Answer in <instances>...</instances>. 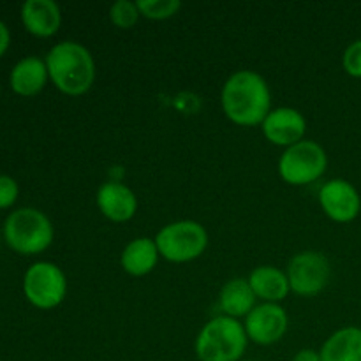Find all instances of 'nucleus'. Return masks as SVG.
<instances>
[{
  "label": "nucleus",
  "instance_id": "nucleus-1",
  "mask_svg": "<svg viewBox=\"0 0 361 361\" xmlns=\"http://www.w3.org/2000/svg\"><path fill=\"white\" fill-rule=\"evenodd\" d=\"M221 102L226 116L242 127L261 126L271 111V95L267 80L254 71L231 74L222 87Z\"/></svg>",
  "mask_w": 361,
  "mask_h": 361
},
{
  "label": "nucleus",
  "instance_id": "nucleus-2",
  "mask_svg": "<svg viewBox=\"0 0 361 361\" xmlns=\"http://www.w3.org/2000/svg\"><path fill=\"white\" fill-rule=\"evenodd\" d=\"M46 67L55 87L71 97L87 94L95 81L94 56L80 42L62 41L53 46Z\"/></svg>",
  "mask_w": 361,
  "mask_h": 361
},
{
  "label": "nucleus",
  "instance_id": "nucleus-3",
  "mask_svg": "<svg viewBox=\"0 0 361 361\" xmlns=\"http://www.w3.org/2000/svg\"><path fill=\"white\" fill-rule=\"evenodd\" d=\"M243 324L229 316H219L201 328L196 338V356L200 361H238L247 349Z\"/></svg>",
  "mask_w": 361,
  "mask_h": 361
},
{
  "label": "nucleus",
  "instance_id": "nucleus-4",
  "mask_svg": "<svg viewBox=\"0 0 361 361\" xmlns=\"http://www.w3.org/2000/svg\"><path fill=\"white\" fill-rule=\"evenodd\" d=\"M4 240L14 252L21 256H35L51 245V221L37 208H20L9 214L4 222Z\"/></svg>",
  "mask_w": 361,
  "mask_h": 361
},
{
  "label": "nucleus",
  "instance_id": "nucleus-5",
  "mask_svg": "<svg viewBox=\"0 0 361 361\" xmlns=\"http://www.w3.org/2000/svg\"><path fill=\"white\" fill-rule=\"evenodd\" d=\"M155 245L164 259L171 263H189L204 252L208 233L196 221L171 222L157 233Z\"/></svg>",
  "mask_w": 361,
  "mask_h": 361
},
{
  "label": "nucleus",
  "instance_id": "nucleus-6",
  "mask_svg": "<svg viewBox=\"0 0 361 361\" xmlns=\"http://www.w3.org/2000/svg\"><path fill=\"white\" fill-rule=\"evenodd\" d=\"M328 157L319 143L303 140L293 147L286 148L279 161V173L289 185H307L324 175Z\"/></svg>",
  "mask_w": 361,
  "mask_h": 361
},
{
  "label": "nucleus",
  "instance_id": "nucleus-7",
  "mask_svg": "<svg viewBox=\"0 0 361 361\" xmlns=\"http://www.w3.org/2000/svg\"><path fill=\"white\" fill-rule=\"evenodd\" d=\"M23 293L28 302L41 310L59 307L67 295L63 271L48 261L34 263L23 277Z\"/></svg>",
  "mask_w": 361,
  "mask_h": 361
},
{
  "label": "nucleus",
  "instance_id": "nucleus-8",
  "mask_svg": "<svg viewBox=\"0 0 361 361\" xmlns=\"http://www.w3.org/2000/svg\"><path fill=\"white\" fill-rule=\"evenodd\" d=\"M288 281L293 293L310 298L323 291L331 277V267L326 256L316 250L300 252L289 261Z\"/></svg>",
  "mask_w": 361,
  "mask_h": 361
},
{
  "label": "nucleus",
  "instance_id": "nucleus-9",
  "mask_svg": "<svg viewBox=\"0 0 361 361\" xmlns=\"http://www.w3.org/2000/svg\"><path fill=\"white\" fill-rule=\"evenodd\" d=\"M319 204L331 221L345 224L355 221L360 215L361 197L353 183H349L348 180L335 178L321 187Z\"/></svg>",
  "mask_w": 361,
  "mask_h": 361
},
{
  "label": "nucleus",
  "instance_id": "nucleus-10",
  "mask_svg": "<svg viewBox=\"0 0 361 361\" xmlns=\"http://www.w3.org/2000/svg\"><path fill=\"white\" fill-rule=\"evenodd\" d=\"M247 337L259 345H271L284 337L288 330V314L277 303H264L254 307L247 316L245 324Z\"/></svg>",
  "mask_w": 361,
  "mask_h": 361
},
{
  "label": "nucleus",
  "instance_id": "nucleus-11",
  "mask_svg": "<svg viewBox=\"0 0 361 361\" xmlns=\"http://www.w3.org/2000/svg\"><path fill=\"white\" fill-rule=\"evenodd\" d=\"M261 129L270 143L289 148L303 141L307 122L298 109L277 108L268 113L264 122L261 123Z\"/></svg>",
  "mask_w": 361,
  "mask_h": 361
},
{
  "label": "nucleus",
  "instance_id": "nucleus-12",
  "mask_svg": "<svg viewBox=\"0 0 361 361\" xmlns=\"http://www.w3.org/2000/svg\"><path fill=\"white\" fill-rule=\"evenodd\" d=\"M20 16L25 30L35 37H51L62 23L60 7L53 0H27Z\"/></svg>",
  "mask_w": 361,
  "mask_h": 361
},
{
  "label": "nucleus",
  "instance_id": "nucleus-13",
  "mask_svg": "<svg viewBox=\"0 0 361 361\" xmlns=\"http://www.w3.org/2000/svg\"><path fill=\"white\" fill-rule=\"evenodd\" d=\"M97 207L109 221L127 222L136 214L137 200L123 183L108 182L97 190Z\"/></svg>",
  "mask_w": 361,
  "mask_h": 361
},
{
  "label": "nucleus",
  "instance_id": "nucleus-14",
  "mask_svg": "<svg viewBox=\"0 0 361 361\" xmlns=\"http://www.w3.org/2000/svg\"><path fill=\"white\" fill-rule=\"evenodd\" d=\"M49 80L46 60L39 56H25L11 71V88L21 97H34Z\"/></svg>",
  "mask_w": 361,
  "mask_h": 361
},
{
  "label": "nucleus",
  "instance_id": "nucleus-15",
  "mask_svg": "<svg viewBox=\"0 0 361 361\" xmlns=\"http://www.w3.org/2000/svg\"><path fill=\"white\" fill-rule=\"evenodd\" d=\"M249 284L256 298L264 300L267 303L281 302L291 291L288 275L275 267H257L250 274Z\"/></svg>",
  "mask_w": 361,
  "mask_h": 361
},
{
  "label": "nucleus",
  "instance_id": "nucleus-16",
  "mask_svg": "<svg viewBox=\"0 0 361 361\" xmlns=\"http://www.w3.org/2000/svg\"><path fill=\"white\" fill-rule=\"evenodd\" d=\"M159 249L155 240L152 238H136L123 249L120 264L123 270L133 277H143L155 268L159 261Z\"/></svg>",
  "mask_w": 361,
  "mask_h": 361
},
{
  "label": "nucleus",
  "instance_id": "nucleus-17",
  "mask_svg": "<svg viewBox=\"0 0 361 361\" xmlns=\"http://www.w3.org/2000/svg\"><path fill=\"white\" fill-rule=\"evenodd\" d=\"M319 355L323 361H361V328L337 330L324 342Z\"/></svg>",
  "mask_w": 361,
  "mask_h": 361
},
{
  "label": "nucleus",
  "instance_id": "nucleus-18",
  "mask_svg": "<svg viewBox=\"0 0 361 361\" xmlns=\"http://www.w3.org/2000/svg\"><path fill=\"white\" fill-rule=\"evenodd\" d=\"M254 303H256V295L245 279H233L222 288L221 309L233 319L249 316L254 310Z\"/></svg>",
  "mask_w": 361,
  "mask_h": 361
},
{
  "label": "nucleus",
  "instance_id": "nucleus-19",
  "mask_svg": "<svg viewBox=\"0 0 361 361\" xmlns=\"http://www.w3.org/2000/svg\"><path fill=\"white\" fill-rule=\"evenodd\" d=\"M136 4L141 16L155 21L168 20L182 9L180 0H137Z\"/></svg>",
  "mask_w": 361,
  "mask_h": 361
},
{
  "label": "nucleus",
  "instance_id": "nucleus-20",
  "mask_svg": "<svg viewBox=\"0 0 361 361\" xmlns=\"http://www.w3.org/2000/svg\"><path fill=\"white\" fill-rule=\"evenodd\" d=\"M141 13L137 9L136 2H130V0H118L111 6L109 9V20L115 27L118 28H133L134 25L140 20Z\"/></svg>",
  "mask_w": 361,
  "mask_h": 361
},
{
  "label": "nucleus",
  "instance_id": "nucleus-21",
  "mask_svg": "<svg viewBox=\"0 0 361 361\" xmlns=\"http://www.w3.org/2000/svg\"><path fill=\"white\" fill-rule=\"evenodd\" d=\"M342 66L344 71L353 78L361 80V39L351 42L342 55Z\"/></svg>",
  "mask_w": 361,
  "mask_h": 361
},
{
  "label": "nucleus",
  "instance_id": "nucleus-22",
  "mask_svg": "<svg viewBox=\"0 0 361 361\" xmlns=\"http://www.w3.org/2000/svg\"><path fill=\"white\" fill-rule=\"evenodd\" d=\"M18 194H20V187L13 176L0 175V210L9 208L16 203Z\"/></svg>",
  "mask_w": 361,
  "mask_h": 361
},
{
  "label": "nucleus",
  "instance_id": "nucleus-23",
  "mask_svg": "<svg viewBox=\"0 0 361 361\" xmlns=\"http://www.w3.org/2000/svg\"><path fill=\"white\" fill-rule=\"evenodd\" d=\"M11 44V34H9V28L4 21H0V59L4 56V53L9 49Z\"/></svg>",
  "mask_w": 361,
  "mask_h": 361
},
{
  "label": "nucleus",
  "instance_id": "nucleus-24",
  "mask_svg": "<svg viewBox=\"0 0 361 361\" xmlns=\"http://www.w3.org/2000/svg\"><path fill=\"white\" fill-rule=\"evenodd\" d=\"M293 361H323L321 360V355L314 349H302V351L296 353V356Z\"/></svg>",
  "mask_w": 361,
  "mask_h": 361
},
{
  "label": "nucleus",
  "instance_id": "nucleus-25",
  "mask_svg": "<svg viewBox=\"0 0 361 361\" xmlns=\"http://www.w3.org/2000/svg\"><path fill=\"white\" fill-rule=\"evenodd\" d=\"M0 242H2V233H0Z\"/></svg>",
  "mask_w": 361,
  "mask_h": 361
}]
</instances>
